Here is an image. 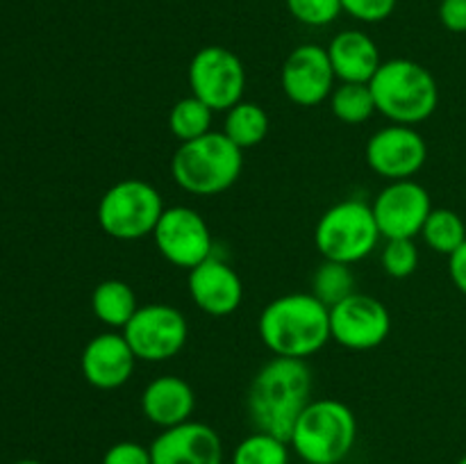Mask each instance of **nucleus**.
<instances>
[{
  "label": "nucleus",
  "mask_w": 466,
  "mask_h": 464,
  "mask_svg": "<svg viewBox=\"0 0 466 464\" xmlns=\"http://www.w3.org/2000/svg\"><path fill=\"white\" fill-rule=\"evenodd\" d=\"M16 464H41V462H36V459H21V462Z\"/></svg>",
  "instance_id": "nucleus-33"
},
{
  "label": "nucleus",
  "mask_w": 466,
  "mask_h": 464,
  "mask_svg": "<svg viewBox=\"0 0 466 464\" xmlns=\"http://www.w3.org/2000/svg\"><path fill=\"white\" fill-rule=\"evenodd\" d=\"M391 332V314L382 300L350 294L330 308V337L349 350L378 348Z\"/></svg>",
  "instance_id": "nucleus-11"
},
{
  "label": "nucleus",
  "mask_w": 466,
  "mask_h": 464,
  "mask_svg": "<svg viewBox=\"0 0 466 464\" xmlns=\"http://www.w3.org/2000/svg\"><path fill=\"white\" fill-rule=\"evenodd\" d=\"M382 116L400 126H417L431 118L440 105V86L435 76L412 59L382 62L369 82Z\"/></svg>",
  "instance_id": "nucleus-4"
},
{
  "label": "nucleus",
  "mask_w": 466,
  "mask_h": 464,
  "mask_svg": "<svg viewBox=\"0 0 466 464\" xmlns=\"http://www.w3.org/2000/svg\"><path fill=\"white\" fill-rule=\"evenodd\" d=\"M91 309L100 323H105L112 330H123L139 309V303H137V294L126 280L109 277V280L96 285L94 294H91Z\"/></svg>",
  "instance_id": "nucleus-20"
},
{
  "label": "nucleus",
  "mask_w": 466,
  "mask_h": 464,
  "mask_svg": "<svg viewBox=\"0 0 466 464\" xmlns=\"http://www.w3.org/2000/svg\"><path fill=\"white\" fill-rule=\"evenodd\" d=\"M244 168V150L223 132H208L177 146L171 159V177L194 196H217L230 189Z\"/></svg>",
  "instance_id": "nucleus-3"
},
{
  "label": "nucleus",
  "mask_w": 466,
  "mask_h": 464,
  "mask_svg": "<svg viewBox=\"0 0 466 464\" xmlns=\"http://www.w3.org/2000/svg\"><path fill=\"white\" fill-rule=\"evenodd\" d=\"M421 237L435 253L453 255L466 241V223L453 209L432 207L423 223Z\"/></svg>",
  "instance_id": "nucleus-23"
},
{
  "label": "nucleus",
  "mask_w": 466,
  "mask_h": 464,
  "mask_svg": "<svg viewBox=\"0 0 466 464\" xmlns=\"http://www.w3.org/2000/svg\"><path fill=\"white\" fill-rule=\"evenodd\" d=\"M258 332L276 358L308 359L332 339L330 308L314 294H285L262 309Z\"/></svg>",
  "instance_id": "nucleus-2"
},
{
  "label": "nucleus",
  "mask_w": 466,
  "mask_h": 464,
  "mask_svg": "<svg viewBox=\"0 0 466 464\" xmlns=\"http://www.w3.org/2000/svg\"><path fill=\"white\" fill-rule=\"evenodd\" d=\"M312 400V371L305 359L273 358L255 373L246 396L255 430L289 441L296 421Z\"/></svg>",
  "instance_id": "nucleus-1"
},
{
  "label": "nucleus",
  "mask_w": 466,
  "mask_h": 464,
  "mask_svg": "<svg viewBox=\"0 0 466 464\" xmlns=\"http://www.w3.org/2000/svg\"><path fill=\"white\" fill-rule=\"evenodd\" d=\"M100 464H153L150 458V446L139 444V441H116L109 446L103 455Z\"/></svg>",
  "instance_id": "nucleus-30"
},
{
  "label": "nucleus",
  "mask_w": 466,
  "mask_h": 464,
  "mask_svg": "<svg viewBox=\"0 0 466 464\" xmlns=\"http://www.w3.org/2000/svg\"><path fill=\"white\" fill-rule=\"evenodd\" d=\"M440 21L449 32H466V0H441Z\"/></svg>",
  "instance_id": "nucleus-31"
},
{
  "label": "nucleus",
  "mask_w": 466,
  "mask_h": 464,
  "mask_svg": "<svg viewBox=\"0 0 466 464\" xmlns=\"http://www.w3.org/2000/svg\"><path fill=\"white\" fill-rule=\"evenodd\" d=\"M332 71L339 82H362L369 85L380 68V50L376 41L360 30L339 32L328 45Z\"/></svg>",
  "instance_id": "nucleus-19"
},
{
  "label": "nucleus",
  "mask_w": 466,
  "mask_h": 464,
  "mask_svg": "<svg viewBox=\"0 0 466 464\" xmlns=\"http://www.w3.org/2000/svg\"><path fill=\"white\" fill-rule=\"evenodd\" d=\"M358 439L353 409L337 398L309 400L291 430L289 446L305 464H341Z\"/></svg>",
  "instance_id": "nucleus-5"
},
{
  "label": "nucleus",
  "mask_w": 466,
  "mask_h": 464,
  "mask_svg": "<svg viewBox=\"0 0 466 464\" xmlns=\"http://www.w3.org/2000/svg\"><path fill=\"white\" fill-rule=\"evenodd\" d=\"M373 207L364 200L346 198L321 214L314 230V244L323 259L355 264L367 259L380 241Z\"/></svg>",
  "instance_id": "nucleus-6"
},
{
  "label": "nucleus",
  "mask_w": 466,
  "mask_h": 464,
  "mask_svg": "<svg viewBox=\"0 0 466 464\" xmlns=\"http://www.w3.org/2000/svg\"><path fill=\"white\" fill-rule=\"evenodd\" d=\"M380 262L387 276L396 277V280L410 277L419 267L417 244L414 239H385Z\"/></svg>",
  "instance_id": "nucleus-27"
},
{
  "label": "nucleus",
  "mask_w": 466,
  "mask_h": 464,
  "mask_svg": "<svg viewBox=\"0 0 466 464\" xmlns=\"http://www.w3.org/2000/svg\"><path fill=\"white\" fill-rule=\"evenodd\" d=\"M335 80L328 48L319 44H303L291 50L280 71L282 91L300 107H314L330 98Z\"/></svg>",
  "instance_id": "nucleus-14"
},
{
  "label": "nucleus",
  "mask_w": 466,
  "mask_h": 464,
  "mask_svg": "<svg viewBox=\"0 0 466 464\" xmlns=\"http://www.w3.org/2000/svg\"><path fill=\"white\" fill-rule=\"evenodd\" d=\"M309 294L317 296L328 308H332V305L341 303L350 294H355V276L350 264L323 259V264L317 268V273L312 277V291Z\"/></svg>",
  "instance_id": "nucleus-25"
},
{
  "label": "nucleus",
  "mask_w": 466,
  "mask_h": 464,
  "mask_svg": "<svg viewBox=\"0 0 466 464\" xmlns=\"http://www.w3.org/2000/svg\"><path fill=\"white\" fill-rule=\"evenodd\" d=\"M449 273L453 285L466 296V241L453 255H449Z\"/></svg>",
  "instance_id": "nucleus-32"
},
{
  "label": "nucleus",
  "mask_w": 466,
  "mask_h": 464,
  "mask_svg": "<svg viewBox=\"0 0 466 464\" xmlns=\"http://www.w3.org/2000/svg\"><path fill=\"white\" fill-rule=\"evenodd\" d=\"M287 9L296 21L312 27L330 25L344 12L341 0H287Z\"/></svg>",
  "instance_id": "nucleus-28"
},
{
  "label": "nucleus",
  "mask_w": 466,
  "mask_h": 464,
  "mask_svg": "<svg viewBox=\"0 0 466 464\" xmlns=\"http://www.w3.org/2000/svg\"><path fill=\"white\" fill-rule=\"evenodd\" d=\"M191 96L203 100L214 112H228L244 100L246 68L232 50L223 45H205L189 64Z\"/></svg>",
  "instance_id": "nucleus-8"
},
{
  "label": "nucleus",
  "mask_w": 466,
  "mask_h": 464,
  "mask_svg": "<svg viewBox=\"0 0 466 464\" xmlns=\"http://www.w3.org/2000/svg\"><path fill=\"white\" fill-rule=\"evenodd\" d=\"M330 109L335 118L346 126H360L378 112L371 85L362 82H339L330 94Z\"/></svg>",
  "instance_id": "nucleus-22"
},
{
  "label": "nucleus",
  "mask_w": 466,
  "mask_h": 464,
  "mask_svg": "<svg viewBox=\"0 0 466 464\" xmlns=\"http://www.w3.org/2000/svg\"><path fill=\"white\" fill-rule=\"evenodd\" d=\"M232 464H289V441L255 430L237 444Z\"/></svg>",
  "instance_id": "nucleus-26"
},
{
  "label": "nucleus",
  "mask_w": 466,
  "mask_h": 464,
  "mask_svg": "<svg viewBox=\"0 0 466 464\" xmlns=\"http://www.w3.org/2000/svg\"><path fill=\"white\" fill-rule=\"evenodd\" d=\"M150 458L153 464H223V441L212 426L189 419L159 432Z\"/></svg>",
  "instance_id": "nucleus-15"
},
{
  "label": "nucleus",
  "mask_w": 466,
  "mask_h": 464,
  "mask_svg": "<svg viewBox=\"0 0 466 464\" xmlns=\"http://www.w3.org/2000/svg\"><path fill=\"white\" fill-rule=\"evenodd\" d=\"M428 159V146L421 132L414 126H391L373 132L367 141V164L380 177L394 180H412Z\"/></svg>",
  "instance_id": "nucleus-12"
},
{
  "label": "nucleus",
  "mask_w": 466,
  "mask_h": 464,
  "mask_svg": "<svg viewBox=\"0 0 466 464\" xmlns=\"http://www.w3.org/2000/svg\"><path fill=\"white\" fill-rule=\"evenodd\" d=\"M121 332L130 348L135 350L137 359L164 362V359L176 358L185 348L189 326H187L185 314L173 305L148 303L137 309L135 317Z\"/></svg>",
  "instance_id": "nucleus-9"
},
{
  "label": "nucleus",
  "mask_w": 466,
  "mask_h": 464,
  "mask_svg": "<svg viewBox=\"0 0 466 464\" xmlns=\"http://www.w3.org/2000/svg\"><path fill=\"white\" fill-rule=\"evenodd\" d=\"M458 464H466V455H462V458H460Z\"/></svg>",
  "instance_id": "nucleus-34"
},
{
  "label": "nucleus",
  "mask_w": 466,
  "mask_h": 464,
  "mask_svg": "<svg viewBox=\"0 0 466 464\" xmlns=\"http://www.w3.org/2000/svg\"><path fill=\"white\" fill-rule=\"evenodd\" d=\"M268 130H271V121H268V114L262 105L241 100V103H237L235 107L226 112L223 135L232 144L239 146L241 150L255 148V146L262 144L267 139Z\"/></svg>",
  "instance_id": "nucleus-21"
},
{
  "label": "nucleus",
  "mask_w": 466,
  "mask_h": 464,
  "mask_svg": "<svg viewBox=\"0 0 466 464\" xmlns=\"http://www.w3.org/2000/svg\"><path fill=\"white\" fill-rule=\"evenodd\" d=\"M385 239H414L432 212L431 194L417 180H394L371 203Z\"/></svg>",
  "instance_id": "nucleus-13"
},
{
  "label": "nucleus",
  "mask_w": 466,
  "mask_h": 464,
  "mask_svg": "<svg viewBox=\"0 0 466 464\" xmlns=\"http://www.w3.org/2000/svg\"><path fill=\"white\" fill-rule=\"evenodd\" d=\"M212 118L214 109L209 105H205L196 96H187L177 100L168 112V127H171V135L180 144H185V141H194L212 132Z\"/></svg>",
  "instance_id": "nucleus-24"
},
{
  "label": "nucleus",
  "mask_w": 466,
  "mask_h": 464,
  "mask_svg": "<svg viewBox=\"0 0 466 464\" xmlns=\"http://www.w3.org/2000/svg\"><path fill=\"white\" fill-rule=\"evenodd\" d=\"M137 355L123 332L109 330L96 335L85 346L80 358L82 376L91 387L103 391L118 389L135 373Z\"/></svg>",
  "instance_id": "nucleus-16"
},
{
  "label": "nucleus",
  "mask_w": 466,
  "mask_h": 464,
  "mask_svg": "<svg viewBox=\"0 0 466 464\" xmlns=\"http://www.w3.org/2000/svg\"><path fill=\"white\" fill-rule=\"evenodd\" d=\"M153 239L159 255L168 264L187 268V271H191L214 255V239L208 221L194 207H187V205L164 209L162 218L153 232Z\"/></svg>",
  "instance_id": "nucleus-10"
},
{
  "label": "nucleus",
  "mask_w": 466,
  "mask_h": 464,
  "mask_svg": "<svg viewBox=\"0 0 466 464\" xmlns=\"http://www.w3.org/2000/svg\"><path fill=\"white\" fill-rule=\"evenodd\" d=\"M164 200L150 182L126 177L103 194L98 203V226L118 241H137L153 237L164 214Z\"/></svg>",
  "instance_id": "nucleus-7"
},
{
  "label": "nucleus",
  "mask_w": 466,
  "mask_h": 464,
  "mask_svg": "<svg viewBox=\"0 0 466 464\" xmlns=\"http://www.w3.org/2000/svg\"><path fill=\"white\" fill-rule=\"evenodd\" d=\"M189 296L198 309L209 317H228L244 300V285L235 268L221 257H208L194 267L187 277Z\"/></svg>",
  "instance_id": "nucleus-17"
},
{
  "label": "nucleus",
  "mask_w": 466,
  "mask_h": 464,
  "mask_svg": "<svg viewBox=\"0 0 466 464\" xmlns=\"http://www.w3.org/2000/svg\"><path fill=\"white\" fill-rule=\"evenodd\" d=\"M399 0H341V9L362 23H380L394 14Z\"/></svg>",
  "instance_id": "nucleus-29"
},
{
  "label": "nucleus",
  "mask_w": 466,
  "mask_h": 464,
  "mask_svg": "<svg viewBox=\"0 0 466 464\" xmlns=\"http://www.w3.org/2000/svg\"><path fill=\"white\" fill-rule=\"evenodd\" d=\"M196 409V394L180 376H159L146 385L141 394V412L157 428L180 426L189 421Z\"/></svg>",
  "instance_id": "nucleus-18"
}]
</instances>
